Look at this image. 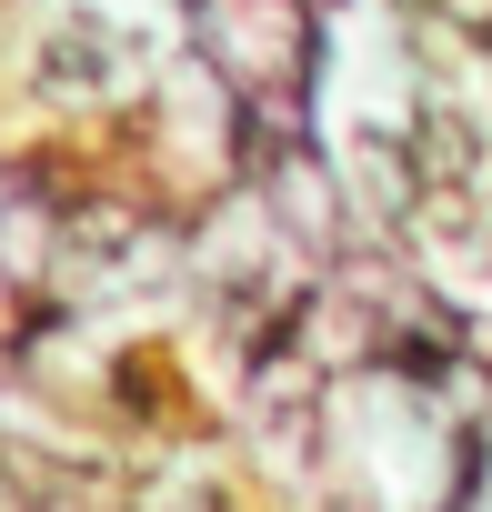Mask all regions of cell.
Masks as SVG:
<instances>
[{
    "mask_svg": "<svg viewBox=\"0 0 492 512\" xmlns=\"http://www.w3.org/2000/svg\"><path fill=\"white\" fill-rule=\"evenodd\" d=\"M422 21H442L452 41H492V0H412Z\"/></svg>",
    "mask_w": 492,
    "mask_h": 512,
    "instance_id": "1",
    "label": "cell"
}]
</instances>
